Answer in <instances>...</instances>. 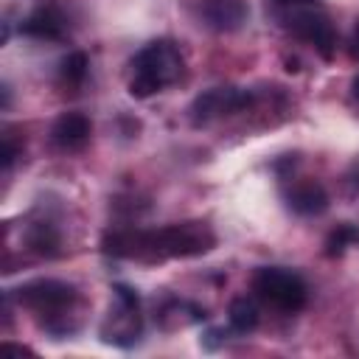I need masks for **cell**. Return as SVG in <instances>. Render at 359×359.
<instances>
[{"instance_id":"3957f363","label":"cell","mask_w":359,"mask_h":359,"mask_svg":"<svg viewBox=\"0 0 359 359\" xmlns=\"http://www.w3.org/2000/svg\"><path fill=\"white\" fill-rule=\"evenodd\" d=\"M14 294H17V300L22 306H28L31 311L48 317V323H45L48 331L56 325V320H59V331L56 334H70L76 328V325L67 323V317H70L67 311L79 300L73 283H65V280H56V278H36V280H28L20 289H14Z\"/></svg>"},{"instance_id":"7a4b0ae2","label":"cell","mask_w":359,"mask_h":359,"mask_svg":"<svg viewBox=\"0 0 359 359\" xmlns=\"http://www.w3.org/2000/svg\"><path fill=\"white\" fill-rule=\"evenodd\" d=\"M182 56L177 50L174 42L168 39H157L149 42L135 59H132V81H129V93L135 98H149L154 93H160L163 87L174 84L182 76Z\"/></svg>"},{"instance_id":"9a60e30c","label":"cell","mask_w":359,"mask_h":359,"mask_svg":"<svg viewBox=\"0 0 359 359\" xmlns=\"http://www.w3.org/2000/svg\"><path fill=\"white\" fill-rule=\"evenodd\" d=\"M353 244H359V227H353V224H337V230H331V236L325 238V252L328 255H342Z\"/></svg>"},{"instance_id":"5b68a950","label":"cell","mask_w":359,"mask_h":359,"mask_svg":"<svg viewBox=\"0 0 359 359\" xmlns=\"http://www.w3.org/2000/svg\"><path fill=\"white\" fill-rule=\"evenodd\" d=\"M112 292H115V306L109 309V317L101 325V339L112 342V345H121V348H129L140 337L137 294L123 283H118Z\"/></svg>"},{"instance_id":"9c48e42d","label":"cell","mask_w":359,"mask_h":359,"mask_svg":"<svg viewBox=\"0 0 359 359\" xmlns=\"http://www.w3.org/2000/svg\"><path fill=\"white\" fill-rule=\"evenodd\" d=\"M90 132H93V123L87 115L81 112H62L53 126H50V140L65 149V151H73V149H81L87 140H90Z\"/></svg>"},{"instance_id":"30bf717a","label":"cell","mask_w":359,"mask_h":359,"mask_svg":"<svg viewBox=\"0 0 359 359\" xmlns=\"http://www.w3.org/2000/svg\"><path fill=\"white\" fill-rule=\"evenodd\" d=\"M286 205L297 216H320L328 208V194L317 180H297L286 191Z\"/></svg>"},{"instance_id":"d6986e66","label":"cell","mask_w":359,"mask_h":359,"mask_svg":"<svg viewBox=\"0 0 359 359\" xmlns=\"http://www.w3.org/2000/svg\"><path fill=\"white\" fill-rule=\"evenodd\" d=\"M278 3H283V6H303V3H309V0H278Z\"/></svg>"},{"instance_id":"8fae6325","label":"cell","mask_w":359,"mask_h":359,"mask_svg":"<svg viewBox=\"0 0 359 359\" xmlns=\"http://www.w3.org/2000/svg\"><path fill=\"white\" fill-rule=\"evenodd\" d=\"M22 31L28 36H36V39H59L65 34V20L53 6H42L25 17Z\"/></svg>"},{"instance_id":"277c9868","label":"cell","mask_w":359,"mask_h":359,"mask_svg":"<svg viewBox=\"0 0 359 359\" xmlns=\"http://www.w3.org/2000/svg\"><path fill=\"white\" fill-rule=\"evenodd\" d=\"M252 292L280 309V311H300L306 306V283L297 272L292 269H283V266H261L255 275H252Z\"/></svg>"},{"instance_id":"8992f818","label":"cell","mask_w":359,"mask_h":359,"mask_svg":"<svg viewBox=\"0 0 359 359\" xmlns=\"http://www.w3.org/2000/svg\"><path fill=\"white\" fill-rule=\"evenodd\" d=\"M252 95L247 90H238V87H210L205 90L202 95L194 98L188 115H191V123L194 126H205L222 115H233L244 107H250Z\"/></svg>"},{"instance_id":"6da1fadb","label":"cell","mask_w":359,"mask_h":359,"mask_svg":"<svg viewBox=\"0 0 359 359\" xmlns=\"http://www.w3.org/2000/svg\"><path fill=\"white\" fill-rule=\"evenodd\" d=\"M216 236L205 222H182L168 224L160 230H126V233H109L104 238V252L118 258H146V261H163V258H191L213 250Z\"/></svg>"},{"instance_id":"e0dca14e","label":"cell","mask_w":359,"mask_h":359,"mask_svg":"<svg viewBox=\"0 0 359 359\" xmlns=\"http://www.w3.org/2000/svg\"><path fill=\"white\" fill-rule=\"evenodd\" d=\"M351 95H353V101H359V76H353V81H351Z\"/></svg>"},{"instance_id":"5bb4252c","label":"cell","mask_w":359,"mask_h":359,"mask_svg":"<svg viewBox=\"0 0 359 359\" xmlns=\"http://www.w3.org/2000/svg\"><path fill=\"white\" fill-rule=\"evenodd\" d=\"M87 56L81 53V50H73V53H67L65 59H62V67H59V76H62V81L65 84H70V87H79L81 81H84V76H87Z\"/></svg>"},{"instance_id":"4fadbf2b","label":"cell","mask_w":359,"mask_h":359,"mask_svg":"<svg viewBox=\"0 0 359 359\" xmlns=\"http://www.w3.org/2000/svg\"><path fill=\"white\" fill-rule=\"evenodd\" d=\"M25 238H28V247L36 250L39 255H56V252H59V233H56V227L48 224V222L31 224V230H28Z\"/></svg>"},{"instance_id":"7c38bea8","label":"cell","mask_w":359,"mask_h":359,"mask_svg":"<svg viewBox=\"0 0 359 359\" xmlns=\"http://www.w3.org/2000/svg\"><path fill=\"white\" fill-rule=\"evenodd\" d=\"M227 317H230V325H233L238 334L255 331V325H258V320H261L258 306H255V300H250V297H236V300L230 303V309H227Z\"/></svg>"},{"instance_id":"ba28073f","label":"cell","mask_w":359,"mask_h":359,"mask_svg":"<svg viewBox=\"0 0 359 359\" xmlns=\"http://www.w3.org/2000/svg\"><path fill=\"white\" fill-rule=\"evenodd\" d=\"M250 17L247 0H199V20L202 25L230 34L238 31Z\"/></svg>"},{"instance_id":"2e32d148","label":"cell","mask_w":359,"mask_h":359,"mask_svg":"<svg viewBox=\"0 0 359 359\" xmlns=\"http://www.w3.org/2000/svg\"><path fill=\"white\" fill-rule=\"evenodd\" d=\"M348 180H351V182L359 188V157L351 163V168H348Z\"/></svg>"},{"instance_id":"ac0fdd59","label":"cell","mask_w":359,"mask_h":359,"mask_svg":"<svg viewBox=\"0 0 359 359\" xmlns=\"http://www.w3.org/2000/svg\"><path fill=\"white\" fill-rule=\"evenodd\" d=\"M353 56H359V22L353 28Z\"/></svg>"},{"instance_id":"52a82bcc","label":"cell","mask_w":359,"mask_h":359,"mask_svg":"<svg viewBox=\"0 0 359 359\" xmlns=\"http://www.w3.org/2000/svg\"><path fill=\"white\" fill-rule=\"evenodd\" d=\"M289 25L300 39H306L311 48H317L323 59H331L334 45H337V31H334V25L328 22V17L323 11L294 8L292 17H289Z\"/></svg>"}]
</instances>
